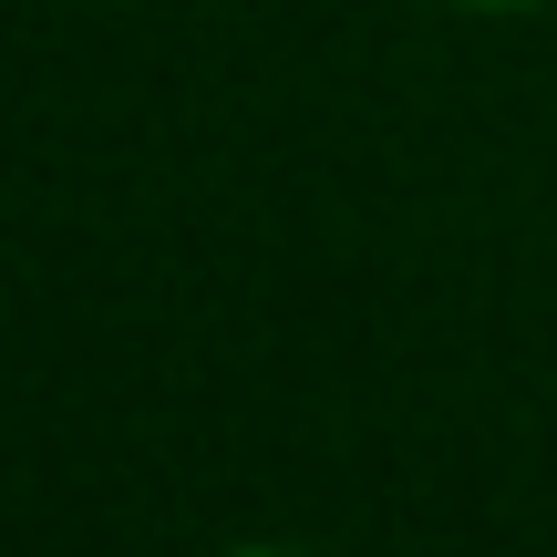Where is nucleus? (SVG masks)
Segmentation results:
<instances>
[{
    "instance_id": "obj_1",
    "label": "nucleus",
    "mask_w": 557,
    "mask_h": 557,
    "mask_svg": "<svg viewBox=\"0 0 557 557\" xmlns=\"http://www.w3.org/2000/svg\"><path fill=\"white\" fill-rule=\"evenodd\" d=\"M455 11H527V0H455Z\"/></svg>"
}]
</instances>
